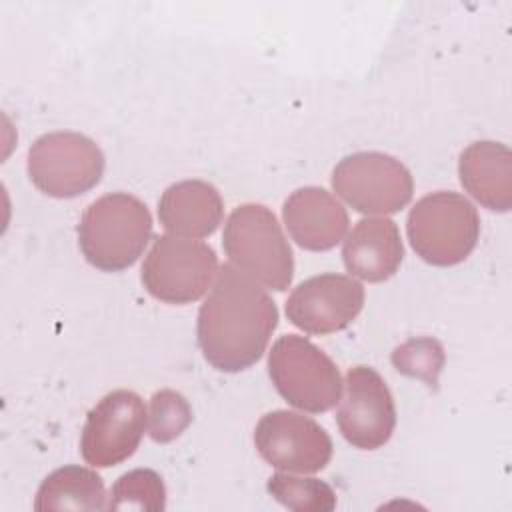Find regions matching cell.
Listing matches in <instances>:
<instances>
[{
	"instance_id": "cell-1",
	"label": "cell",
	"mask_w": 512,
	"mask_h": 512,
	"mask_svg": "<svg viewBox=\"0 0 512 512\" xmlns=\"http://www.w3.org/2000/svg\"><path fill=\"white\" fill-rule=\"evenodd\" d=\"M278 326V308L254 278L232 264L218 268L200 306L196 338L204 360L220 372L256 364Z\"/></svg>"
},
{
	"instance_id": "cell-2",
	"label": "cell",
	"mask_w": 512,
	"mask_h": 512,
	"mask_svg": "<svg viewBox=\"0 0 512 512\" xmlns=\"http://www.w3.org/2000/svg\"><path fill=\"white\" fill-rule=\"evenodd\" d=\"M150 236V210L128 192H112L94 200L78 224L80 250L86 262L102 272L130 268L142 256Z\"/></svg>"
},
{
	"instance_id": "cell-3",
	"label": "cell",
	"mask_w": 512,
	"mask_h": 512,
	"mask_svg": "<svg viewBox=\"0 0 512 512\" xmlns=\"http://www.w3.org/2000/svg\"><path fill=\"white\" fill-rule=\"evenodd\" d=\"M224 252L232 266L266 288L284 292L294 278L292 248L270 208L242 204L226 220Z\"/></svg>"
},
{
	"instance_id": "cell-4",
	"label": "cell",
	"mask_w": 512,
	"mask_h": 512,
	"mask_svg": "<svg viewBox=\"0 0 512 512\" xmlns=\"http://www.w3.org/2000/svg\"><path fill=\"white\" fill-rule=\"evenodd\" d=\"M406 234L410 246L424 262L454 266L474 250L480 236V216L462 194L438 190L412 206Z\"/></svg>"
},
{
	"instance_id": "cell-5",
	"label": "cell",
	"mask_w": 512,
	"mask_h": 512,
	"mask_svg": "<svg viewBox=\"0 0 512 512\" xmlns=\"http://www.w3.org/2000/svg\"><path fill=\"white\" fill-rule=\"evenodd\" d=\"M268 374L278 394L298 410L320 414L342 398L338 366L316 344L298 334L280 336L268 354Z\"/></svg>"
},
{
	"instance_id": "cell-6",
	"label": "cell",
	"mask_w": 512,
	"mask_h": 512,
	"mask_svg": "<svg viewBox=\"0 0 512 512\" xmlns=\"http://www.w3.org/2000/svg\"><path fill=\"white\" fill-rule=\"evenodd\" d=\"M218 274L212 246L172 234L158 236L142 264V284L150 296L166 304L200 300Z\"/></svg>"
},
{
	"instance_id": "cell-7",
	"label": "cell",
	"mask_w": 512,
	"mask_h": 512,
	"mask_svg": "<svg viewBox=\"0 0 512 512\" xmlns=\"http://www.w3.org/2000/svg\"><path fill=\"white\" fill-rule=\"evenodd\" d=\"M100 146L78 132H50L28 150L32 184L52 198H74L92 190L104 174Z\"/></svg>"
},
{
	"instance_id": "cell-8",
	"label": "cell",
	"mask_w": 512,
	"mask_h": 512,
	"mask_svg": "<svg viewBox=\"0 0 512 512\" xmlns=\"http://www.w3.org/2000/svg\"><path fill=\"white\" fill-rule=\"evenodd\" d=\"M334 192L362 214H394L414 192L408 168L384 152H356L344 156L332 172Z\"/></svg>"
},
{
	"instance_id": "cell-9",
	"label": "cell",
	"mask_w": 512,
	"mask_h": 512,
	"mask_svg": "<svg viewBox=\"0 0 512 512\" xmlns=\"http://www.w3.org/2000/svg\"><path fill=\"white\" fill-rule=\"evenodd\" d=\"M144 400L132 390L108 392L86 416L80 454L94 468H110L130 458L146 430Z\"/></svg>"
},
{
	"instance_id": "cell-10",
	"label": "cell",
	"mask_w": 512,
	"mask_h": 512,
	"mask_svg": "<svg viewBox=\"0 0 512 512\" xmlns=\"http://www.w3.org/2000/svg\"><path fill=\"white\" fill-rule=\"evenodd\" d=\"M254 444L270 466L284 472H320L332 458L328 432L312 418L290 410L264 414L256 424Z\"/></svg>"
},
{
	"instance_id": "cell-11",
	"label": "cell",
	"mask_w": 512,
	"mask_h": 512,
	"mask_svg": "<svg viewBox=\"0 0 512 512\" xmlns=\"http://www.w3.org/2000/svg\"><path fill=\"white\" fill-rule=\"evenodd\" d=\"M344 388L336 412L344 440L360 450L384 446L396 426V406L384 378L374 368L358 364L348 370Z\"/></svg>"
},
{
	"instance_id": "cell-12",
	"label": "cell",
	"mask_w": 512,
	"mask_h": 512,
	"mask_svg": "<svg viewBox=\"0 0 512 512\" xmlns=\"http://www.w3.org/2000/svg\"><path fill=\"white\" fill-rule=\"evenodd\" d=\"M364 306V288L344 274H320L300 282L286 300L288 320L306 334L344 330Z\"/></svg>"
},
{
	"instance_id": "cell-13",
	"label": "cell",
	"mask_w": 512,
	"mask_h": 512,
	"mask_svg": "<svg viewBox=\"0 0 512 512\" xmlns=\"http://www.w3.org/2000/svg\"><path fill=\"white\" fill-rule=\"evenodd\" d=\"M282 218L292 240L314 252L334 248L348 230L346 208L318 186L294 190L284 202Z\"/></svg>"
},
{
	"instance_id": "cell-14",
	"label": "cell",
	"mask_w": 512,
	"mask_h": 512,
	"mask_svg": "<svg viewBox=\"0 0 512 512\" xmlns=\"http://www.w3.org/2000/svg\"><path fill=\"white\" fill-rule=\"evenodd\" d=\"M404 258L400 230L390 218H362L342 246V260L350 276L384 282L396 274Z\"/></svg>"
},
{
	"instance_id": "cell-15",
	"label": "cell",
	"mask_w": 512,
	"mask_h": 512,
	"mask_svg": "<svg viewBox=\"0 0 512 512\" xmlns=\"http://www.w3.org/2000/svg\"><path fill=\"white\" fill-rule=\"evenodd\" d=\"M224 216V202L216 186L204 180H182L168 186L158 202L164 230L180 238H204L216 232Z\"/></svg>"
},
{
	"instance_id": "cell-16",
	"label": "cell",
	"mask_w": 512,
	"mask_h": 512,
	"mask_svg": "<svg viewBox=\"0 0 512 512\" xmlns=\"http://www.w3.org/2000/svg\"><path fill=\"white\" fill-rule=\"evenodd\" d=\"M458 176L464 190L494 212L512 208V152L502 142L482 140L462 150Z\"/></svg>"
},
{
	"instance_id": "cell-17",
	"label": "cell",
	"mask_w": 512,
	"mask_h": 512,
	"mask_svg": "<svg viewBox=\"0 0 512 512\" xmlns=\"http://www.w3.org/2000/svg\"><path fill=\"white\" fill-rule=\"evenodd\" d=\"M102 478L84 466H62L48 474L34 498V510H102L106 508Z\"/></svg>"
},
{
	"instance_id": "cell-18",
	"label": "cell",
	"mask_w": 512,
	"mask_h": 512,
	"mask_svg": "<svg viewBox=\"0 0 512 512\" xmlns=\"http://www.w3.org/2000/svg\"><path fill=\"white\" fill-rule=\"evenodd\" d=\"M270 496L296 512H330L336 508V492L318 478H300L276 472L266 484Z\"/></svg>"
},
{
	"instance_id": "cell-19",
	"label": "cell",
	"mask_w": 512,
	"mask_h": 512,
	"mask_svg": "<svg viewBox=\"0 0 512 512\" xmlns=\"http://www.w3.org/2000/svg\"><path fill=\"white\" fill-rule=\"evenodd\" d=\"M106 508L108 510H152V512L164 510L166 488L160 474L150 468H134L122 474L110 490Z\"/></svg>"
},
{
	"instance_id": "cell-20",
	"label": "cell",
	"mask_w": 512,
	"mask_h": 512,
	"mask_svg": "<svg viewBox=\"0 0 512 512\" xmlns=\"http://www.w3.org/2000/svg\"><path fill=\"white\" fill-rule=\"evenodd\" d=\"M192 422V408L188 400L176 390H160L150 398L148 436L158 444L176 440Z\"/></svg>"
},
{
	"instance_id": "cell-21",
	"label": "cell",
	"mask_w": 512,
	"mask_h": 512,
	"mask_svg": "<svg viewBox=\"0 0 512 512\" xmlns=\"http://www.w3.org/2000/svg\"><path fill=\"white\" fill-rule=\"evenodd\" d=\"M444 360L442 344L428 336L410 338L392 352V364L398 372L424 380L430 388H436Z\"/></svg>"
}]
</instances>
